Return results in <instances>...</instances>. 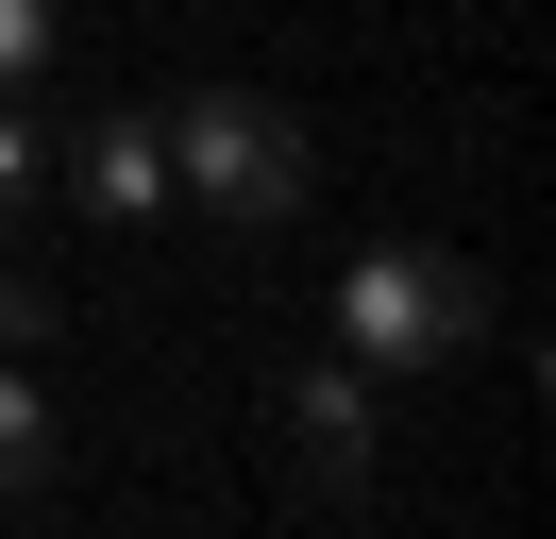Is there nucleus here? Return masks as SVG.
I'll return each mask as SVG.
<instances>
[{
	"label": "nucleus",
	"mask_w": 556,
	"mask_h": 539,
	"mask_svg": "<svg viewBox=\"0 0 556 539\" xmlns=\"http://www.w3.org/2000/svg\"><path fill=\"white\" fill-rule=\"evenodd\" d=\"M489 337V270L472 253H421V236H371L338 270V354L354 371H455Z\"/></svg>",
	"instance_id": "nucleus-2"
},
{
	"label": "nucleus",
	"mask_w": 556,
	"mask_h": 539,
	"mask_svg": "<svg viewBox=\"0 0 556 539\" xmlns=\"http://www.w3.org/2000/svg\"><path fill=\"white\" fill-rule=\"evenodd\" d=\"M152 135H169V202H203L219 236H287L320 186V135L253 85H186V118H152Z\"/></svg>",
	"instance_id": "nucleus-1"
},
{
	"label": "nucleus",
	"mask_w": 556,
	"mask_h": 539,
	"mask_svg": "<svg viewBox=\"0 0 556 539\" xmlns=\"http://www.w3.org/2000/svg\"><path fill=\"white\" fill-rule=\"evenodd\" d=\"M35 337H51V287H35V270H0V354H35Z\"/></svg>",
	"instance_id": "nucleus-8"
},
{
	"label": "nucleus",
	"mask_w": 556,
	"mask_h": 539,
	"mask_svg": "<svg viewBox=\"0 0 556 539\" xmlns=\"http://www.w3.org/2000/svg\"><path fill=\"white\" fill-rule=\"evenodd\" d=\"M270 422H287V472H304V489H354V472H371V438H388V388L354 354H304L270 388Z\"/></svg>",
	"instance_id": "nucleus-3"
},
{
	"label": "nucleus",
	"mask_w": 556,
	"mask_h": 539,
	"mask_svg": "<svg viewBox=\"0 0 556 539\" xmlns=\"http://www.w3.org/2000/svg\"><path fill=\"white\" fill-rule=\"evenodd\" d=\"M35 202H51V101H35V85H0V236L35 220Z\"/></svg>",
	"instance_id": "nucleus-6"
},
{
	"label": "nucleus",
	"mask_w": 556,
	"mask_h": 539,
	"mask_svg": "<svg viewBox=\"0 0 556 539\" xmlns=\"http://www.w3.org/2000/svg\"><path fill=\"white\" fill-rule=\"evenodd\" d=\"M51 34H68L51 0H0V85H35V101H51Z\"/></svg>",
	"instance_id": "nucleus-7"
},
{
	"label": "nucleus",
	"mask_w": 556,
	"mask_h": 539,
	"mask_svg": "<svg viewBox=\"0 0 556 539\" xmlns=\"http://www.w3.org/2000/svg\"><path fill=\"white\" fill-rule=\"evenodd\" d=\"M51 186H68L102 236H152V220H169V135H152V118H68V135H51Z\"/></svg>",
	"instance_id": "nucleus-4"
},
{
	"label": "nucleus",
	"mask_w": 556,
	"mask_h": 539,
	"mask_svg": "<svg viewBox=\"0 0 556 539\" xmlns=\"http://www.w3.org/2000/svg\"><path fill=\"white\" fill-rule=\"evenodd\" d=\"M0 505H51V388L0 354Z\"/></svg>",
	"instance_id": "nucleus-5"
}]
</instances>
